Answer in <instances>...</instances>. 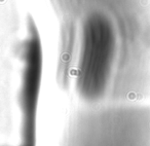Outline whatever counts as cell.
<instances>
[{
  "label": "cell",
  "instance_id": "1",
  "mask_svg": "<svg viewBox=\"0 0 150 146\" xmlns=\"http://www.w3.org/2000/svg\"><path fill=\"white\" fill-rule=\"evenodd\" d=\"M23 146H31V145H27V144H25V145H23Z\"/></svg>",
  "mask_w": 150,
  "mask_h": 146
}]
</instances>
